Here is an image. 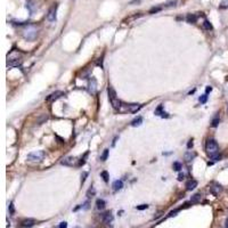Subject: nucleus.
<instances>
[{
	"mask_svg": "<svg viewBox=\"0 0 228 228\" xmlns=\"http://www.w3.org/2000/svg\"><path fill=\"white\" fill-rule=\"evenodd\" d=\"M102 219L103 221H104L105 224H111L113 221V215L111 212H106V213H103L102 216Z\"/></svg>",
	"mask_w": 228,
	"mask_h": 228,
	"instance_id": "12",
	"label": "nucleus"
},
{
	"mask_svg": "<svg viewBox=\"0 0 228 228\" xmlns=\"http://www.w3.org/2000/svg\"><path fill=\"white\" fill-rule=\"evenodd\" d=\"M58 228H67V224L66 222H61L60 224V226H58Z\"/></svg>",
	"mask_w": 228,
	"mask_h": 228,
	"instance_id": "38",
	"label": "nucleus"
},
{
	"mask_svg": "<svg viewBox=\"0 0 228 228\" xmlns=\"http://www.w3.org/2000/svg\"><path fill=\"white\" fill-rule=\"evenodd\" d=\"M141 108V105L139 104H130L129 105V110L131 113H136L137 111H139V110Z\"/></svg>",
	"mask_w": 228,
	"mask_h": 228,
	"instance_id": "17",
	"label": "nucleus"
},
{
	"mask_svg": "<svg viewBox=\"0 0 228 228\" xmlns=\"http://www.w3.org/2000/svg\"><path fill=\"white\" fill-rule=\"evenodd\" d=\"M74 162H75V158L73 156H67V157H65L61 163L63 165H66V167H72V165L74 164Z\"/></svg>",
	"mask_w": 228,
	"mask_h": 228,
	"instance_id": "10",
	"label": "nucleus"
},
{
	"mask_svg": "<svg viewBox=\"0 0 228 228\" xmlns=\"http://www.w3.org/2000/svg\"><path fill=\"white\" fill-rule=\"evenodd\" d=\"M206 101H208V94L202 95L201 97H200V103H202V104H204V103H206Z\"/></svg>",
	"mask_w": 228,
	"mask_h": 228,
	"instance_id": "30",
	"label": "nucleus"
},
{
	"mask_svg": "<svg viewBox=\"0 0 228 228\" xmlns=\"http://www.w3.org/2000/svg\"><path fill=\"white\" fill-rule=\"evenodd\" d=\"M101 176L103 177V179H104L105 182L108 181V178H110V177H108V172H107V171H102V172H101Z\"/></svg>",
	"mask_w": 228,
	"mask_h": 228,
	"instance_id": "25",
	"label": "nucleus"
},
{
	"mask_svg": "<svg viewBox=\"0 0 228 228\" xmlns=\"http://www.w3.org/2000/svg\"><path fill=\"white\" fill-rule=\"evenodd\" d=\"M44 152L43 151H36L32 152V153L27 154L26 160L29 162H41L44 158Z\"/></svg>",
	"mask_w": 228,
	"mask_h": 228,
	"instance_id": "4",
	"label": "nucleus"
},
{
	"mask_svg": "<svg viewBox=\"0 0 228 228\" xmlns=\"http://www.w3.org/2000/svg\"><path fill=\"white\" fill-rule=\"evenodd\" d=\"M22 34H23L24 39H26L29 41H33L37 38L38 30H37V27L34 25H27L25 29H23Z\"/></svg>",
	"mask_w": 228,
	"mask_h": 228,
	"instance_id": "1",
	"label": "nucleus"
},
{
	"mask_svg": "<svg viewBox=\"0 0 228 228\" xmlns=\"http://www.w3.org/2000/svg\"><path fill=\"white\" fill-rule=\"evenodd\" d=\"M186 21H187L188 23L193 24V23H195L196 21H197V16H196L195 14H188V15L186 16Z\"/></svg>",
	"mask_w": 228,
	"mask_h": 228,
	"instance_id": "16",
	"label": "nucleus"
},
{
	"mask_svg": "<svg viewBox=\"0 0 228 228\" xmlns=\"http://www.w3.org/2000/svg\"><path fill=\"white\" fill-rule=\"evenodd\" d=\"M87 155H88V152L85 154V156L81 158V161L79 162V165H83V164H85V162H86V157H87Z\"/></svg>",
	"mask_w": 228,
	"mask_h": 228,
	"instance_id": "35",
	"label": "nucleus"
},
{
	"mask_svg": "<svg viewBox=\"0 0 228 228\" xmlns=\"http://www.w3.org/2000/svg\"><path fill=\"white\" fill-rule=\"evenodd\" d=\"M112 187H113V191H114V192L120 191V189L123 187V181H122V180H115V181L113 182Z\"/></svg>",
	"mask_w": 228,
	"mask_h": 228,
	"instance_id": "15",
	"label": "nucleus"
},
{
	"mask_svg": "<svg viewBox=\"0 0 228 228\" xmlns=\"http://www.w3.org/2000/svg\"><path fill=\"white\" fill-rule=\"evenodd\" d=\"M36 225V220L34 219H25L22 221V226L23 227H26V228H30V227H33Z\"/></svg>",
	"mask_w": 228,
	"mask_h": 228,
	"instance_id": "14",
	"label": "nucleus"
},
{
	"mask_svg": "<svg viewBox=\"0 0 228 228\" xmlns=\"http://www.w3.org/2000/svg\"><path fill=\"white\" fill-rule=\"evenodd\" d=\"M63 95H64V94H63L62 91H55V92H53V94H50V95L46 98V102H48V103L55 102V101H57L58 98H61Z\"/></svg>",
	"mask_w": 228,
	"mask_h": 228,
	"instance_id": "6",
	"label": "nucleus"
},
{
	"mask_svg": "<svg viewBox=\"0 0 228 228\" xmlns=\"http://www.w3.org/2000/svg\"><path fill=\"white\" fill-rule=\"evenodd\" d=\"M87 177H88V172H82V175H81V184H83V182L86 181V179H87Z\"/></svg>",
	"mask_w": 228,
	"mask_h": 228,
	"instance_id": "32",
	"label": "nucleus"
},
{
	"mask_svg": "<svg viewBox=\"0 0 228 228\" xmlns=\"http://www.w3.org/2000/svg\"><path fill=\"white\" fill-rule=\"evenodd\" d=\"M210 192H211V194H212V195H215V196H219V194L222 192V187H221V185H219V184H215L213 186H211V188H210Z\"/></svg>",
	"mask_w": 228,
	"mask_h": 228,
	"instance_id": "7",
	"label": "nucleus"
},
{
	"mask_svg": "<svg viewBox=\"0 0 228 228\" xmlns=\"http://www.w3.org/2000/svg\"><path fill=\"white\" fill-rule=\"evenodd\" d=\"M196 186H197V181H196L195 179H191V180H188L187 184H186V189H187V191H193Z\"/></svg>",
	"mask_w": 228,
	"mask_h": 228,
	"instance_id": "13",
	"label": "nucleus"
},
{
	"mask_svg": "<svg viewBox=\"0 0 228 228\" xmlns=\"http://www.w3.org/2000/svg\"><path fill=\"white\" fill-rule=\"evenodd\" d=\"M211 90H212V87H210V86H208V87H206V89H205V92H206V94H209V92L211 91Z\"/></svg>",
	"mask_w": 228,
	"mask_h": 228,
	"instance_id": "41",
	"label": "nucleus"
},
{
	"mask_svg": "<svg viewBox=\"0 0 228 228\" xmlns=\"http://www.w3.org/2000/svg\"><path fill=\"white\" fill-rule=\"evenodd\" d=\"M179 210H180V209H176V210H175V211H171V212H170V215H169V217H172V216H176V213H177V212L179 211Z\"/></svg>",
	"mask_w": 228,
	"mask_h": 228,
	"instance_id": "39",
	"label": "nucleus"
},
{
	"mask_svg": "<svg viewBox=\"0 0 228 228\" xmlns=\"http://www.w3.org/2000/svg\"><path fill=\"white\" fill-rule=\"evenodd\" d=\"M21 64H22V60L21 58H10L7 62L8 67H16V66H19Z\"/></svg>",
	"mask_w": 228,
	"mask_h": 228,
	"instance_id": "8",
	"label": "nucleus"
},
{
	"mask_svg": "<svg viewBox=\"0 0 228 228\" xmlns=\"http://www.w3.org/2000/svg\"><path fill=\"white\" fill-rule=\"evenodd\" d=\"M201 199H202V195L200 194V193H197V194H194V195L192 196V199H191V203H197V202L201 201Z\"/></svg>",
	"mask_w": 228,
	"mask_h": 228,
	"instance_id": "19",
	"label": "nucleus"
},
{
	"mask_svg": "<svg viewBox=\"0 0 228 228\" xmlns=\"http://www.w3.org/2000/svg\"><path fill=\"white\" fill-rule=\"evenodd\" d=\"M161 116H162V117H169L168 113H165V112H163V113H162V114H161Z\"/></svg>",
	"mask_w": 228,
	"mask_h": 228,
	"instance_id": "42",
	"label": "nucleus"
},
{
	"mask_svg": "<svg viewBox=\"0 0 228 228\" xmlns=\"http://www.w3.org/2000/svg\"><path fill=\"white\" fill-rule=\"evenodd\" d=\"M203 27H204L205 30H209V31L213 29V27H212V24L210 23L209 21H206V19L204 21V23H203Z\"/></svg>",
	"mask_w": 228,
	"mask_h": 228,
	"instance_id": "23",
	"label": "nucleus"
},
{
	"mask_svg": "<svg viewBox=\"0 0 228 228\" xmlns=\"http://www.w3.org/2000/svg\"><path fill=\"white\" fill-rule=\"evenodd\" d=\"M107 91H108V99H110V102H111L113 108L114 110H120L121 108V102L119 101V98L116 97L115 90L113 89V87H108Z\"/></svg>",
	"mask_w": 228,
	"mask_h": 228,
	"instance_id": "3",
	"label": "nucleus"
},
{
	"mask_svg": "<svg viewBox=\"0 0 228 228\" xmlns=\"http://www.w3.org/2000/svg\"><path fill=\"white\" fill-rule=\"evenodd\" d=\"M95 193H96L95 188H94V187H92V186H91V187L88 189V192H87V196H88V197H92V196L95 195Z\"/></svg>",
	"mask_w": 228,
	"mask_h": 228,
	"instance_id": "24",
	"label": "nucleus"
},
{
	"mask_svg": "<svg viewBox=\"0 0 228 228\" xmlns=\"http://www.w3.org/2000/svg\"><path fill=\"white\" fill-rule=\"evenodd\" d=\"M162 110H163V106H162V105H158V107L155 110V114H156V115H161V114L163 113V111H162Z\"/></svg>",
	"mask_w": 228,
	"mask_h": 228,
	"instance_id": "31",
	"label": "nucleus"
},
{
	"mask_svg": "<svg viewBox=\"0 0 228 228\" xmlns=\"http://www.w3.org/2000/svg\"><path fill=\"white\" fill-rule=\"evenodd\" d=\"M205 151L210 157L219 153V146L215 139H208L205 144Z\"/></svg>",
	"mask_w": 228,
	"mask_h": 228,
	"instance_id": "2",
	"label": "nucleus"
},
{
	"mask_svg": "<svg viewBox=\"0 0 228 228\" xmlns=\"http://www.w3.org/2000/svg\"><path fill=\"white\" fill-rule=\"evenodd\" d=\"M227 110H228V105H227Z\"/></svg>",
	"mask_w": 228,
	"mask_h": 228,
	"instance_id": "45",
	"label": "nucleus"
},
{
	"mask_svg": "<svg viewBox=\"0 0 228 228\" xmlns=\"http://www.w3.org/2000/svg\"><path fill=\"white\" fill-rule=\"evenodd\" d=\"M172 168H174L175 171H180L182 169V164L180 163V162H175V163L172 164Z\"/></svg>",
	"mask_w": 228,
	"mask_h": 228,
	"instance_id": "21",
	"label": "nucleus"
},
{
	"mask_svg": "<svg viewBox=\"0 0 228 228\" xmlns=\"http://www.w3.org/2000/svg\"><path fill=\"white\" fill-rule=\"evenodd\" d=\"M219 121H220V119H219V115H217L216 117H213V119H212V121H211V127L216 128V127L219 124Z\"/></svg>",
	"mask_w": 228,
	"mask_h": 228,
	"instance_id": "22",
	"label": "nucleus"
},
{
	"mask_svg": "<svg viewBox=\"0 0 228 228\" xmlns=\"http://www.w3.org/2000/svg\"><path fill=\"white\" fill-rule=\"evenodd\" d=\"M107 156H108V150H104V152H103V154H102V156H101V160L102 161H105L106 158H107Z\"/></svg>",
	"mask_w": 228,
	"mask_h": 228,
	"instance_id": "28",
	"label": "nucleus"
},
{
	"mask_svg": "<svg viewBox=\"0 0 228 228\" xmlns=\"http://www.w3.org/2000/svg\"><path fill=\"white\" fill-rule=\"evenodd\" d=\"M220 158H221V155H220L219 153L216 154V155H213V156H211V160H213V161H219Z\"/></svg>",
	"mask_w": 228,
	"mask_h": 228,
	"instance_id": "34",
	"label": "nucleus"
},
{
	"mask_svg": "<svg viewBox=\"0 0 228 228\" xmlns=\"http://www.w3.org/2000/svg\"><path fill=\"white\" fill-rule=\"evenodd\" d=\"M187 147H188V148H192V147H193V139H191V140L188 141V144H187Z\"/></svg>",
	"mask_w": 228,
	"mask_h": 228,
	"instance_id": "40",
	"label": "nucleus"
},
{
	"mask_svg": "<svg viewBox=\"0 0 228 228\" xmlns=\"http://www.w3.org/2000/svg\"><path fill=\"white\" fill-rule=\"evenodd\" d=\"M176 3H177V1L176 0H172V1H169L167 2L165 5H163V8H167V7H172V6H176Z\"/></svg>",
	"mask_w": 228,
	"mask_h": 228,
	"instance_id": "29",
	"label": "nucleus"
},
{
	"mask_svg": "<svg viewBox=\"0 0 228 228\" xmlns=\"http://www.w3.org/2000/svg\"><path fill=\"white\" fill-rule=\"evenodd\" d=\"M219 8H220V9H226V8H228V0H222V1L220 2Z\"/></svg>",
	"mask_w": 228,
	"mask_h": 228,
	"instance_id": "26",
	"label": "nucleus"
},
{
	"mask_svg": "<svg viewBox=\"0 0 228 228\" xmlns=\"http://www.w3.org/2000/svg\"><path fill=\"white\" fill-rule=\"evenodd\" d=\"M9 212L12 213V215H13L14 212H15V210H14V205H13V203H10V204H9Z\"/></svg>",
	"mask_w": 228,
	"mask_h": 228,
	"instance_id": "37",
	"label": "nucleus"
},
{
	"mask_svg": "<svg viewBox=\"0 0 228 228\" xmlns=\"http://www.w3.org/2000/svg\"><path fill=\"white\" fill-rule=\"evenodd\" d=\"M147 208H148L147 204H141V205H138L137 206V210H145V209H147Z\"/></svg>",
	"mask_w": 228,
	"mask_h": 228,
	"instance_id": "36",
	"label": "nucleus"
},
{
	"mask_svg": "<svg viewBox=\"0 0 228 228\" xmlns=\"http://www.w3.org/2000/svg\"><path fill=\"white\" fill-rule=\"evenodd\" d=\"M96 86H97V82L94 78L90 79V81H89V85H88V90L89 92H91V94H96Z\"/></svg>",
	"mask_w": 228,
	"mask_h": 228,
	"instance_id": "9",
	"label": "nucleus"
},
{
	"mask_svg": "<svg viewBox=\"0 0 228 228\" xmlns=\"http://www.w3.org/2000/svg\"><path fill=\"white\" fill-rule=\"evenodd\" d=\"M57 7H58L57 3H55V5L49 9V12H48V14H47V19L49 21V22H55V21H56Z\"/></svg>",
	"mask_w": 228,
	"mask_h": 228,
	"instance_id": "5",
	"label": "nucleus"
},
{
	"mask_svg": "<svg viewBox=\"0 0 228 228\" xmlns=\"http://www.w3.org/2000/svg\"><path fill=\"white\" fill-rule=\"evenodd\" d=\"M96 208H97L98 210H103L105 208V201L102 199H98L97 201H96Z\"/></svg>",
	"mask_w": 228,
	"mask_h": 228,
	"instance_id": "18",
	"label": "nucleus"
},
{
	"mask_svg": "<svg viewBox=\"0 0 228 228\" xmlns=\"http://www.w3.org/2000/svg\"><path fill=\"white\" fill-rule=\"evenodd\" d=\"M185 177H186V174L185 172H180V174H179V176H178V180L179 181H182L185 179Z\"/></svg>",
	"mask_w": 228,
	"mask_h": 228,
	"instance_id": "33",
	"label": "nucleus"
},
{
	"mask_svg": "<svg viewBox=\"0 0 228 228\" xmlns=\"http://www.w3.org/2000/svg\"><path fill=\"white\" fill-rule=\"evenodd\" d=\"M162 8H163V6H157V7H153L151 10H150V14H153V13H157L160 12V10H162Z\"/></svg>",
	"mask_w": 228,
	"mask_h": 228,
	"instance_id": "27",
	"label": "nucleus"
},
{
	"mask_svg": "<svg viewBox=\"0 0 228 228\" xmlns=\"http://www.w3.org/2000/svg\"><path fill=\"white\" fill-rule=\"evenodd\" d=\"M88 205H89V202H86L85 204H83V206H82V208H83V209H88Z\"/></svg>",
	"mask_w": 228,
	"mask_h": 228,
	"instance_id": "43",
	"label": "nucleus"
},
{
	"mask_svg": "<svg viewBox=\"0 0 228 228\" xmlns=\"http://www.w3.org/2000/svg\"><path fill=\"white\" fill-rule=\"evenodd\" d=\"M226 228H228V217H227V219H226Z\"/></svg>",
	"mask_w": 228,
	"mask_h": 228,
	"instance_id": "44",
	"label": "nucleus"
},
{
	"mask_svg": "<svg viewBox=\"0 0 228 228\" xmlns=\"http://www.w3.org/2000/svg\"><path fill=\"white\" fill-rule=\"evenodd\" d=\"M195 156H196V153H195V152L188 151V152H186V154H185V156H184V160L187 162V163H189L191 161L194 160Z\"/></svg>",
	"mask_w": 228,
	"mask_h": 228,
	"instance_id": "11",
	"label": "nucleus"
},
{
	"mask_svg": "<svg viewBox=\"0 0 228 228\" xmlns=\"http://www.w3.org/2000/svg\"><path fill=\"white\" fill-rule=\"evenodd\" d=\"M141 122H143V117L138 116L137 119L132 120V122H131V126H132V127H137V126H140V124H141Z\"/></svg>",
	"mask_w": 228,
	"mask_h": 228,
	"instance_id": "20",
	"label": "nucleus"
}]
</instances>
